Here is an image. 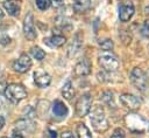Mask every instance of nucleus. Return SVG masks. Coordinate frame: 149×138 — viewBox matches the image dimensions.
Returning a JSON list of instances; mask_svg holds the SVG:
<instances>
[{
	"mask_svg": "<svg viewBox=\"0 0 149 138\" xmlns=\"http://www.w3.org/2000/svg\"><path fill=\"white\" fill-rule=\"evenodd\" d=\"M90 122L93 126V129L98 132H105L109 125H108V120L106 118L105 111L101 106H95L94 109H92L91 115H90Z\"/></svg>",
	"mask_w": 149,
	"mask_h": 138,
	"instance_id": "1",
	"label": "nucleus"
},
{
	"mask_svg": "<svg viewBox=\"0 0 149 138\" xmlns=\"http://www.w3.org/2000/svg\"><path fill=\"white\" fill-rule=\"evenodd\" d=\"M3 95L9 102H12L13 104H17L19 102H21L27 97V90L22 84L10 83L6 85Z\"/></svg>",
	"mask_w": 149,
	"mask_h": 138,
	"instance_id": "2",
	"label": "nucleus"
},
{
	"mask_svg": "<svg viewBox=\"0 0 149 138\" xmlns=\"http://www.w3.org/2000/svg\"><path fill=\"white\" fill-rule=\"evenodd\" d=\"M98 62L100 67L105 71H108V73L116 71L120 65L118 57L112 51H108V50H104L98 55Z\"/></svg>",
	"mask_w": 149,
	"mask_h": 138,
	"instance_id": "3",
	"label": "nucleus"
},
{
	"mask_svg": "<svg viewBox=\"0 0 149 138\" xmlns=\"http://www.w3.org/2000/svg\"><path fill=\"white\" fill-rule=\"evenodd\" d=\"M129 78H130V82L133 83V85L141 92H144L147 90V87H148V78H147V75L146 73L141 69V68H134L130 74H129Z\"/></svg>",
	"mask_w": 149,
	"mask_h": 138,
	"instance_id": "4",
	"label": "nucleus"
},
{
	"mask_svg": "<svg viewBox=\"0 0 149 138\" xmlns=\"http://www.w3.org/2000/svg\"><path fill=\"white\" fill-rule=\"evenodd\" d=\"M92 108V98L88 94H84L81 95L77 102H76V115L78 117H84L86 116Z\"/></svg>",
	"mask_w": 149,
	"mask_h": 138,
	"instance_id": "5",
	"label": "nucleus"
},
{
	"mask_svg": "<svg viewBox=\"0 0 149 138\" xmlns=\"http://www.w3.org/2000/svg\"><path fill=\"white\" fill-rule=\"evenodd\" d=\"M120 103L123 108L128 110H136L141 105V99L132 94H123L120 96Z\"/></svg>",
	"mask_w": 149,
	"mask_h": 138,
	"instance_id": "6",
	"label": "nucleus"
},
{
	"mask_svg": "<svg viewBox=\"0 0 149 138\" xmlns=\"http://www.w3.org/2000/svg\"><path fill=\"white\" fill-rule=\"evenodd\" d=\"M23 34L24 36L33 41L36 39V30H35V26H34V18H33V14L31 13H28L24 18V21H23Z\"/></svg>",
	"mask_w": 149,
	"mask_h": 138,
	"instance_id": "7",
	"label": "nucleus"
},
{
	"mask_svg": "<svg viewBox=\"0 0 149 138\" xmlns=\"http://www.w3.org/2000/svg\"><path fill=\"white\" fill-rule=\"evenodd\" d=\"M31 64H33V62H31L30 57L27 54H22L17 60L14 61L13 69L15 71H17V73L23 74V73H27L31 68Z\"/></svg>",
	"mask_w": 149,
	"mask_h": 138,
	"instance_id": "8",
	"label": "nucleus"
},
{
	"mask_svg": "<svg viewBox=\"0 0 149 138\" xmlns=\"http://www.w3.org/2000/svg\"><path fill=\"white\" fill-rule=\"evenodd\" d=\"M134 12H135L134 5L132 2H125L119 6V19L122 22H127L132 19V16L134 15Z\"/></svg>",
	"mask_w": 149,
	"mask_h": 138,
	"instance_id": "9",
	"label": "nucleus"
},
{
	"mask_svg": "<svg viewBox=\"0 0 149 138\" xmlns=\"http://www.w3.org/2000/svg\"><path fill=\"white\" fill-rule=\"evenodd\" d=\"M34 82L38 88H45L50 84L51 77L47 71H44L42 69H38L34 73Z\"/></svg>",
	"mask_w": 149,
	"mask_h": 138,
	"instance_id": "10",
	"label": "nucleus"
},
{
	"mask_svg": "<svg viewBox=\"0 0 149 138\" xmlns=\"http://www.w3.org/2000/svg\"><path fill=\"white\" fill-rule=\"evenodd\" d=\"M2 6L12 16H19L21 12V0H6L3 1Z\"/></svg>",
	"mask_w": 149,
	"mask_h": 138,
	"instance_id": "11",
	"label": "nucleus"
},
{
	"mask_svg": "<svg viewBox=\"0 0 149 138\" xmlns=\"http://www.w3.org/2000/svg\"><path fill=\"white\" fill-rule=\"evenodd\" d=\"M81 44H83V37H81V34L80 33H76L69 48H68V56L69 57H72L74 56L81 48Z\"/></svg>",
	"mask_w": 149,
	"mask_h": 138,
	"instance_id": "12",
	"label": "nucleus"
},
{
	"mask_svg": "<svg viewBox=\"0 0 149 138\" xmlns=\"http://www.w3.org/2000/svg\"><path fill=\"white\" fill-rule=\"evenodd\" d=\"M73 70H74V74L77 76H86L91 73V63L88 62V60L84 58L74 65Z\"/></svg>",
	"mask_w": 149,
	"mask_h": 138,
	"instance_id": "13",
	"label": "nucleus"
},
{
	"mask_svg": "<svg viewBox=\"0 0 149 138\" xmlns=\"http://www.w3.org/2000/svg\"><path fill=\"white\" fill-rule=\"evenodd\" d=\"M65 41H66L65 36L59 34H55L49 39H44V43H47L50 47H61L65 43Z\"/></svg>",
	"mask_w": 149,
	"mask_h": 138,
	"instance_id": "14",
	"label": "nucleus"
},
{
	"mask_svg": "<svg viewBox=\"0 0 149 138\" xmlns=\"http://www.w3.org/2000/svg\"><path fill=\"white\" fill-rule=\"evenodd\" d=\"M52 111L57 117H65L68 115V106L62 101H55L52 104Z\"/></svg>",
	"mask_w": 149,
	"mask_h": 138,
	"instance_id": "15",
	"label": "nucleus"
},
{
	"mask_svg": "<svg viewBox=\"0 0 149 138\" xmlns=\"http://www.w3.org/2000/svg\"><path fill=\"white\" fill-rule=\"evenodd\" d=\"M91 7V0H74L73 9L76 13H84Z\"/></svg>",
	"mask_w": 149,
	"mask_h": 138,
	"instance_id": "16",
	"label": "nucleus"
},
{
	"mask_svg": "<svg viewBox=\"0 0 149 138\" xmlns=\"http://www.w3.org/2000/svg\"><path fill=\"white\" fill-rule=\"evenodd\" d=\"M62 96L68 101H70L74 96V89H73V85H72L71 81H66L64 83V85L62 88Z\"/></svg>",
	"mask_w": 149,
	"mask_h": 138,
	"instance_id": "17",
	"label": "nucleus"
},
{
	"mask_svg": "<svg viewBox=\"0 0 149 138\" xmlns=\"http://www.w3.org/2000/svg\"><path fill=\"white\" fill-rule=\"evenodd\" d=\"M77 137L78 138H92V134L88 130V127L84 124V123H80L77 125Z\"/></svg>",
	"mask_w": 149,
	"mask_h": 138,
	"instance_id": "18",
	"label": "nucleus"
},
{
	"mask_svg": "<svg viewBox=\"0 0 149 138\" xmlns=\"http://www.w3.org/2000/svg\"><path fill=\"white\" fill-rule=\"evenodd\" d=\"M30 53H31L33 57L36 58L37 61H42V60L45 57V53H44V50H42L40 47H33L31 50H30Z\"/></svg>",
	"mask_w": 149,
	"mask_h": 138,
	"instance_id": "19",
	"label": "nucleus"
},
{
	"mask_svg": "<svg viewBox=\"0 0 149 138\" xmlns=\"http://www.w3.org/2000/svg\"><path fill=\"white\" fill-rule=\"evenodd\" d=\"M101 99H102L106 104H108L109 106H111V105L114 106V97H113V92H112V91H105V92L102 94V96H101Z\"/></svg>",
	"mask_w": 149,
	"mask_h": 138,
	"instance_id": "20",
	"label": "nucleus"
},
{
	"mask_svg": "<svg viewBox=\"0 0 149 138\" xmlns=\"http://www.w3.org/2000/svg\"><path fill=\"white\" fill-rule=\"evenodd\" d=\"M99 46L101 47V49L102 50H112L113 49V41L112 40H109V39H105V40H102V41H100L99 42Z\"/></svg>",
	"mask_w": 149,
	"mask_h": 138,
	"instance_id": "21",
	"label": "nucleus"
},
{
	"mask_svg": "<svg viewBox=\"0 0 149 138\" xmlns=\"http://www.w3.org/2000/svg\"><path fill=\"white\" fill-rule=\"evenodd\" d=\"M35 2L41 11H45L51 6V0H35Z\"/></svg>",
	"mask_w": 149,
	"mask_h": 138,
	"instance_id": "22",
	"label": "nucleus"
},
{
	"mask_svg": "<svg viewBox=\"0 0 149 138\" xmlns=\"http://www.w3.org/2000/svg\"><path fill=\"white\" fill-rule=\"evenodd\" d=\"M9 42H10V37L8 36V34H6L5 32L0 30V44L6 46V44H8Z\"/></svg>",
	"mask_w": 149,
	"mask_h": 138,
	"instance_id": "23",
	"label": "nucleus"
},
{
	"mask_svg": "<svg viewBox=\"0 0 149 138\" xmlns=\"http://www.w3.org/2000/svg\"><path fill=\"white\" fill-rule=\"evenodd\" d=\"M141 34L144 37H149V20H146L141 27Z\"/></svg>",
	"mask_w": 149,
	"mask_h": 138,
	"instance_id": "24",
	"label": "nucleus"
},
{
	"mask_svg": "<svg viewBox=\"0 0 149 138\" xmlns=\"http://www.w3.org/2000/svg\"><path fill=\"white\" fill-rule=\"evenodd\" d=\"M111 138H126V133H125V131H123L122 129L118 127V129H115V130L113 131Z\"/></svg>",
	"mask_w": 149,
	"mask_h": 138,
	"instance_id": "25",
	"label": "nucleus"
},
{
	"mask_svg": "<svg viewBox=\"0 0 149 138\" xmlns=\"http://www.w3.org/2000/svg\"><path fill=\"white\" fill-rule=\"evenodd\" d=\"M61 137L62 138H74V136H73V133L71 131H63Z\"/></svg>",
	"mask_w": 149,
	"mask_h": 138,
	"instance_id": "26",
	"label": "nucleus"
},
{
	"mask_svg": "<svg viewBox=\"0 0 149 138\" xmlns=\"http://www.w3.org/2000/svg\"><path fill=\"white\" fill-rule=\"evenodd\" d=\"M13 138H24V137H23V134H22L21 132L14 130V131H13Z\"/></svg>",
	"mask_w": 149,
	"mask_h": 138,
	"instance_id": "27",
	"label": "nucleus"
},
{
	"mask_svg": "<svg viewBox=\"0 0 149 138\" xmlns=\"http://www.w3.org/2000/svg\"><path fill=\"white\" fill-rule=\"evenodd\" d=\"M3 125H5V117L0 116V130L3 127Z\"/></svg>",
	"mask_w": 149,
	"mask_h": 138,
	"instance_id": "28",
	"label": "nucleus"
},
{
	"mask_svg": "<svg viewBox=\"0 0 149 138\" xmlns=\"http://www.w3.org/2000/svg\"><path fill=\"white\" fill-rule=\"evenodd\" d=\"M52 1H54V2H56L57 5H61V4L63 2V0H52Z\"/></svg>",
	"mask_w": 149,
	"mask_h": 138,
	"instance_id": "29",
	"label": "nucleus"
},
{
	"mask_svg": "<svg viewBox=\"0 0 149 138\" xmlns=\"http://www.w3.org/2000/svg\"><path fill=\"white\" fill-rule=\"evenodd\" d=\"M3 15H5V14H3V12H2V9L0 8V19H2V18H3Z\"/></svg>",
	"mask_w": 149,
	"mask_h": 138,
	"instance_id": "30",
	"label": "nucleus"
},
{
	"mask_svg": "<svg viewBox=\"0 0 149 138\" xmlns=\"http://www.w3.org/2000/svg\"><path fill=\"white\" fill-rule=\"evenodd\" d=\"M144 11H146V13H147V14H149V6H147Z\"/></svg>",
	"mask_w": 149,
	"mask_h": 138,
	"instance_id": "31",
	"label": "nucleus"
},
{
	"mask_svg": "<svg viewBox=\"0 0 149 138\" xmlns=\"http://www.w3.org/2000/svg\"><path fill=\"white\" fill-rule=\"evenodd\" d=\"M1 138H8V137H1Z\"/></svg>",
	"mask_w": 149,
	"mask_h": 138,
	"instance_id": "32",
	"label": "nucleus"
},
{
	"mask_svg": "<svg viewBox=\"0 0 149 138\" xmlns=\"http://www.w3.org/2000/svg\"><path fill=\"white\" fill-rule=\"evenodd\" d=\"M148 50H149V46H148Z\"/></svg>",
	"mask_w": 149,
	"mask_h": 138,
	"instance_id": "33",
	"label": "nucleus"
}]
</instances>
